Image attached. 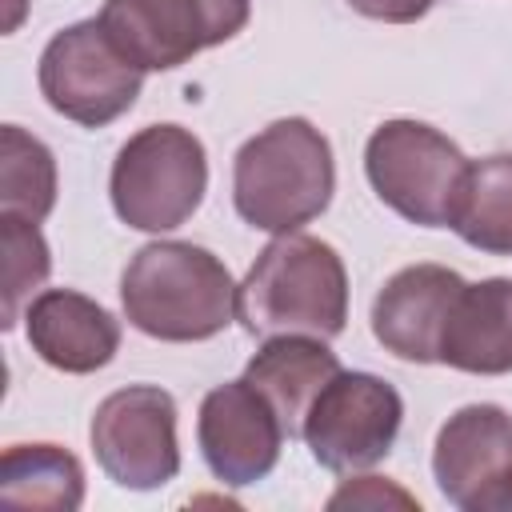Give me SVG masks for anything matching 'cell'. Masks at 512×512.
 <instances>
[{
	"instance_id": "cell-1",
	"label": "cell",
	"mask_w": 512,
	"mask_h": 512,
	"mask_svg": "<svg viewBox=\"0 0 512 512\" xmlns=\"http://www.w3.org/2000/svg\"><path fill=\"white\" fill-rule=\"evenodd\" d=\"M124 320L168 344L220 336L236 320V280L228 264L188 240L144 244L120 276Z\"/></svg>"
},
{
	"instance_id": "cell-2",
	"label": "cell",
	"mask_w": 512,
	"mask_h": 512,
	"mask_svg": "<svg viewBox=\"0 0 512 512\" xmlns=\"http://www.w3.org/2000/svg\"><path fill=\"white\" fill-rule=\"evenodd\" d=\"M236 320L248 336H340L348 324L340 252L308 232L276 236L236 284Z\"/></svg>"
},
{
	"instance_id": "cell-3",
	"label": "cell",
	"mask_w": 512,
	"mask_h": 512,
	"mask_svg": "<svg viewBox=\"0 0 512 512\" xmlns=\"http://www.w3.org/2000/svg\"><path fill=\"white\" fill-rule=\"evenodd\" d=\"M336 188L328 136L304 116H284L240 144L232 164V204L244 224L284 236L312 224Z\"/></svg>"
},
{
	"instance_id": "cell-4",
	"label": "cell",
	"mask_w": 512,
	"mask_h": 512,
	"mask_svg": "<svg viewBox=\"0 0 512 512\" xmlns=\"http://www.w3.org/2000/svg\"><path fill=\"white\" fill-rule=\"evenodd\" d=\"M208 192V156L196 132L180 124H148L112 160L108 196L116 216L136 232H172L200 208Z\"/></svg>"
},
{
	"instance_id": "cell-5",
	"label": "cell",
	"mask_w": 512,
	"mask_h": 512,
	"mask_svg": "<svg viewBox=\"0 0 512 512\" xmlns=\"http://www.w3.org/2000/svg\"><path fill=\"white\" fill-rule=\"evenodd\" d=\"M472 160L424 120H384L364 144L372 192L408 224L452 228Z\"/></svg>"
},
{
	"instance_id": "cell-6",
	"label": "cell",
	"mask_w": 512,
	"mask_h": 512,
	"mask_svg": "<svg viewBox=\"0 0 512 512\" xmlns=\"http://www.w3.org/2000/svg\"><path fill=\"white\" fill-rule=\"evenodd\" d=\"M252 0H104L100 28L140 72H172L244 32Z\"/></svg>"
},
{
	"instance_id": "cell-7",
	"label": "cell",
	"mask_w": 512,
	"mask_h": 512,
	"mask_svg": "<svg viewBox=\"0 0 512 512\" xmlns=\"http://www.w3.org/2000/svg\"><path fill=\"white\" fill-rule=\"evenodd\" d=\"M40 92L52 112L72 124L104 128L124 116L140 88L144 72L120 56L100 20H80L60 28L40 52Z\"/></svg>"
},
{
	"instance_id": "cell-8",
	"label": "cell",
	"mask_w": 512,
	"mask_h": 512,
	"mask_svg": "<svg viewBox=\"0 0 512 512\" xmlns=\"http://www.w3.org/2000/svg\"><path fill=\"white\" fill-rule=\"evenodd\" d=\"M404 400L372 372H336L312 400L300 440L328 472H360L380 464L400 432Z\"/></svg>"
},
{
	"instance_id": "cell-9",
	"label": "cell",
	"mask_w": 512,
	"mask_h": 512,
	"mask_svg": "<svg viewBox=\"0 0 512 512\" xmlns=\"http://www.w3.org/2000/svg\"><path fill=\"white\" fill-rule=\"evenodd\" d=\"M88 440L104 476L120 488L152 492L180 472L176 400L156 384L108 392L92 412Z\"/></svg>"
},
{
	"instance_id": "cell-10",
	"label": "cell",
	"mask_w": 512,
	"mask_h": 512,
	"mask_svg": "<svg viewBox=\"0 0 512 512\" xmlns=\"http://www.w3.org/2000/svg\"><path fill=\"white\" fill-rule=\"evenodd\" d=\"M432 476L460 512H512V416L500 404L456 408L436 432Z\"/></svg>"
},
{
	"instance_id": "cell-11",
	"label": "cell",
	"mask_w": 512,
	"mask_h": 512,
	"mask_svg": "<svg viewBox=\"0 0 512 512\" xmlns=\"http://www.w3.org/2000/svg\"><path fill=\"white\" fill-rule=\"evenodd\" d=\"M284 424L276 408L240 376L212 388L200 400L196 440L212 476L228 488H244L264 480L284 448Z\"/></svg>"
},
{
	"instance_id": "cell-12",
	"label": "cell",
	"mask_w": 512,
	"mask_h": 512,
	"mask_svg": "<svg viewBox=\"0 0 512 512\" xmlns=\"http://www.w3.org/2000/svg\"><path fill=\"white\" fill-rule=\"evenodd\" d=\"M460 288V272L444 264H408L392 272L372 300V336L396 360L440 364V336Z\"/></svg>"
},
{
	"instance_id": "cell-13",
	"label": "cell",
	"mask_w": 512,
	"mask_h": 512,
	"mask_svg": "<svg viewBox=\"0 0 512 512\" xmlns=\"http://www.w3.org/2000/svg\"><path fill=\"white\" fill-rule=\"evenodd\" d=\"M32 352L68 376H88L120 352V320L76 288H44L24 308Z\"/></svg>"
},
{
	"instance_id": "cell-14",
	"label": "cell",
	"mask_w": 512,
	"mask_h": 512,
	"mask_svg": "<svg viewBox=\"0 0 512 512\" xmlns=\"http://www.w3.org/2000/svg\"><path fill=\"white\" fill-rule=\"evenodd\" d=\"M440 364L472 376L512 372V280L508 276H492L460 288L440 336Z\"/></svg>"
},
{
	"instance_id": "cell-15",
	"label": "cell",
	"mask_w": 512,
	"mask_h": 512,
	"mask_svg": "<svg viewBox=\"0 0 512 512\" xmlns=\"http://www.w3.org/2000/svg\"><path fill=\"white\" fill-rule=\"evenodd\" d=\"M336 372H340V360L324 344V336L288 332V336H264V344L256 348V356L244 368V380L276 408V416L292 440V436H300L312 400Z\"/></svg>"
},
{
	"instance_id": "cell-16",
	"label": "cell",
	"mask_w": 512,
	"mask_h": 512,
	"mask_svg": "<svg viewBox=\"0 0 512 512\" xmlns=\"http://www.w3.org/2000/svg\"><path fill=\"white\" fill-rule=\"evenodd\" d=\"M0 504L76 512L84 504V464L60 444H12L0 456Z\"/></svg>"
},
{
	"instance_id": "cell-17",
	"label": "cell",
	"mask_w": 512,
	"mask_h": 512,
	"mask_svg": "<svg viewBox=\"0 0 512 512\" xmlns=\"http://www.w3.org/2000/svg\"><path fill=\"white\" fill-rule=\"evenodd\" d=\"M452 232L488 252L512 256V156H484L468 168Z\"/></svg>"
},
{
	"instance_id": "cell-18",
	"label": "cell",
	"mask_w": 512,
	"mask_h": 512,
	"mask_svg": "<svg viewBox=\"0 0 512 512\" xmlns=\"http://www.w3.org/2000/svg\"><path fill=\"white\" fill-rule=\"evenodd\" d=\"M56 208V160L20 124L0 128V212L40 224Z\"/></svg>"
},
{
	"instance_id": "cell-19",
	"label": "cell",
	"mask_w": 512,
	"mask_h": 512,
	"mask_svg": "<svg viewBox=\"0 0 512 512\" xmlns=\"http://www.w3.org/2000/svg\"><path fill=\"white\" fill-rule=\"evenodd\" d=\"M0 252H4V320L0 324L12 328L20 320L24 296L48 280L52 256L40 228L12 212H0Z\"/></svg>"
},
{
	"instance_id": "cell-20",
	"label": "cell",
	"mask_w": 512,
	"mask_h": 512,
	"mask_svg": "<svg viewBox=\"0 0 512 512\" xmlns=\"http://www.w3.org/2000/svg\"><path fill=\"white\" fill-rule=\"evenodd\" d=\"M384 504L416 508V496L388 484L384 476H356V480L340 484V492H332V500H328V508H384Z\"/></svg>"
},
{
	"instance_id": "cell-21",
	"label": "cell",
	"mask_w": 512,
	"mask_h": 512,
	"mask_svg": "<svg viewBox=\"0 0 512 512\" xmlns=\"http://www.w3.org/2000/svg\"><path fill=\"white\" fill-rule=\"evenodd\" d=\"M432 4L436 0H348V8H356L368 20H384V24H412Z\"/></svg>"
}]
</instances>
